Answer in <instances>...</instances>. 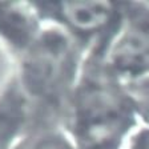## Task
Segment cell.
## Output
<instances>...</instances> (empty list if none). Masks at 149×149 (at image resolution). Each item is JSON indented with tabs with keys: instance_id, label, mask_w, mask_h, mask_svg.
<instances>
[{
	"instance_id": "6da1fadb",
	"label": "cell",
	"mask_w": 149,
	"mask_h": 149,
	"mask_svg": "<svg viewBox=\"0 0 149 149\" xmlns=\"http://www.w3.org/2000/svg\"><path fill=\"white\" fill-rule=\"evenodd\" d=\"M137 116L124 81L107 64L105 52L93 48L63 117L68 137L77 149H120Z\"/></svg>"
},
{
	"instance_id": "7a4b0ae2",
	"label": "cell",
	"mask_w": 149,
	"mask_h": 149,
	"mask_svg": "<svg viewBox=\"0 0 149 149\" xmlns=\"http://www.w3.org/2000/svg\"><path fill=\"white\" fill-rule=\"evenodd\" d=\"M81 45L71 33L48 23L20 52L17 81L33 118L64 117L71 95L83 68Z\"/></svg>"
},
{
	"instance_id": "3957f363",
	"label": "cell",
	"mask_w": 149,
	"mask_h": 149,
	"mask_svg": "<svg viewBox=\"0 0 149 149\" xmlns=\"http://www.w3.org/2000/svg\"><path fill=\"white\" fill-rule=\"evenodd\" d=\"M43 22L71 33L80 44L108 49L123 23V4L109 1H41L32 3Z\"/></svg>"
},
{
	"instance_id": "277c9868",
	"label": "cell",
	"mask_w": 149,
	"mask_h": 149,
	"mask_svg": "<svg viewBox=\"0 0 149 149\" xmlns=\"http://www.w3.org/2000/svg\"><path fill=\"white\" fill-rule=\"evenodd\" d=\"M105 61L123 81L149 73V3L123 4V23Z\"/></svg>"
},
{
	"instance_id": "5b68a950",
	"label": "cell",
	"mask_w": 149,
	"mask_h": 149,
	"mask_svg": "<svg viewBox=\"0 0 149 149\" xmlns=\"http://www.w3.org/2000/svg\"><path fill=\"white\" fill-rule=\"evenodd\" d=\"M31 108L19 81H13L0 96V149H11L28 132Z\"/></svg>"
},
{
	"instance_id": "8992f818",
	"label": "cell",
	"mask_w": 149,
	"mask_h": 149,
	"mask_svg": "<svg viewBox=\"0 0 149 149\" xmlns=\"http://www.w3.org/2000/svg\"><path fill=\"white\" fill-rule=\"evenodd\" d=\"M41 22L32 3H0V35L19 52L40 32Z\"/></svg>"
},
{
	"instance_id": "52a82bcc",
	"label": "cell",
	"mask_w": 149,
	"mask_h": 149,
	"mask_svg": "<svg viewBox=\"0 0 149 149\" xmlns=\"http://www.w3.org/2000/svg\"><path fill=\"white\" fill-rule=\"evenodd\" d=\"M23 149H77V146L72 143L68 134L51 129L37 133L35 140L25 139L23 141Z\"/></svg>"
},
{
	"instance_id": "ba28073f",
	"label": "cell",
	"mask_w": 149,
	"mask_h": 149,
	"mask_svg": "<svg viewBox=\"0 0 149 149\" xmlns=\"http://www.w3.org/2000/svg\"><path fill=\"white\" fill-rule=\"evenodd\" d=\"M124 84L139 111V115L149 123V73L124 81Z\"/></svg>"
},
{
	"instance_id": "9c48e42d",
	"label": "cell",
	"mask_w": 149,
	"mask_h": 149,
	"mask_svg": "<svg viewBox=\"0 0 149 149\" xmlns=\"http://www.w3.org/2000/svg\"><path fill=\"white\" fill-rule=\"evenodd\" d=\"M129 149H149V125L133 137Z\"/></svg>"
}]
</instances>
